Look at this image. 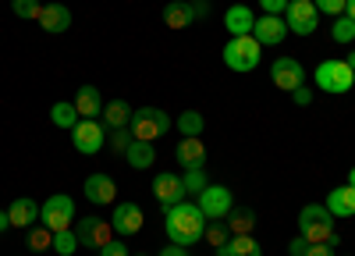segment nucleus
Returning <instances> with one entry per match:
<instances>
[{
    "label": "nucleus",
    "instance_id": "obj_1",
    "mask_svg": "<svg viewBox=\"0 0 355 256\" xmlns=\"http://www.w3.org/2000/svg\"><path fill=\"white\" fill-rule=\"evenodd\" d=\"M164 232L174 246H196L202 242V232H206V214L199 210V203H174L164 210Z\"/></svg>",
    "mask_w": 355,
    "mask_h": 256
},
{
    "label": "nucleus",
    "instance_id": "obj_2",
    "mask_svg": "<svg viewBox=\"0 0 355 256\" xmlns=\"http://www.w3.org/2000/svg\"><path fill=\"white\" fill-rule=\"evenodd\" d=\"M299 235L306 242H327L334 246L338 235H334V214L327 207H320V203H306L299 210Z\"/></svg>",
    "mask_w": 355,
    "mask_h": 256
},
{
    "label": "nucleus",
    "instance_id": "obj_3",
    "mask_svg": "<svg viewBox=\"0 0 355 256\" xmlns=\"http://www.w3.org/2000/svg\"><path fill=\"white\" fill-rule=\"evenodd\" d=\"M313 82L320 93H331V96H345L352 85H355V71L345 65V61H320L316 71H313Z\"/></svg>",
    "mask_w": 355,
    "mask_h": 256
},
{
    "label": "nucleus",
    "instance_id": "obj_4",
    "mask_svg": "<svg viewBox=\"0 0 355 256\" xmlns=\"http://www.w3.org/2000/svg\"><path fill=\"white\" fill-rule=\"evenodd\" d=\"M259 57H263V46L252 36H231V43H224V65L231 71H242V75L256 71Z\"/></svg>",
    "mask_w": 355,
    "mask_h": 256
},
{
    "label": "nucleus",
    "instance_id": "obj_5",
    "mask_svg": "<svg viewBox=\"0 0 355 256\" xmlns=\"http://www.w3.org/2000/svg\"><path fill=\"white\" fill-rule=\"evenodd\" d=\"M132 135L135 139H142V142H157L160 135H167L171 132V114L167 110H160V107H139L135 114H132Z\"/></svg>",
    "mask_w": 355,
    "mask_h": 256
},
{
    "label": "nucleus",
    "instance_id": "obj_6",
    "mask_svg": "<svg viewBox=\"0 0 355 256\" xmlns=\"http://www.w3.org/2000/svg\"><path fill=\"white\" fill-rule=\"evenodd\" d=\"M40 221L50 228V232H64L75 221V199L68 192H53L46 203L40 207Z\"/></svg>",
    "mask_w": 355,
    "mask_h": 256
},
{
    "label": "nucleus",
    "instance_id": "obj_7",
    "mask_svg": "<svg viewBox=\"0 0 355 256\" xmlns=\"http://www.w3.org/2000/svg\"><path fill=\"white\" fill-rule=\"evenodd\" d=\"M71 146L85 157H96L103 146H107V125L93 121V118H82L75 128H71Z\"/></svg>",
    "mask_w": 355,
    "mask_h": 256
},
{
    "label": "nucleus",
    "instance_id": "obj_8",
    "mask_svg": "<svg viewBox=\"0 0 355 256\" xmlns=\"http://www.w3.org/2000/svg\"><path fill=\"white\" fill-rule=\"evenodd\" d=\"M284 22H288V33H295V36H313L316 25H320V11H316L313 0H288Z\"/></svg>",
    "mask_w": 355,
    "mask_h": 256
},
{
    "label": "nucleus",
    "instance_id": "obj_9",
    "mask_svg": "<svg viewBox=\"0 0 355 256\" xmlns=\"http://www.w3.org/2000/svg\"><path fill=\"white\" fill-rule=\"evenodd\" d=\"M142 224H146V214L139 203H132V199H125V203H114V214H110V228H114V235H121V239H132L142 232Z\"/></svg>",
    "mask_w": 355,
    "mask_h": 256
},
{
    "label": "nucleus",
    "instance_id": "obj_10",
    "mask_svg": "<svg viewBox=\"0 0 355 256\" xmlns=\"http://www.w3.org/2000/svg\"><path fill=\"white\" fill-rule=\"evenodd\" d=\"M75 235H78V246H85V249H103L114 239V228H110V221L89 214L75 224Z\"/></svg>",
    "mask_w": 355,
    "mask_h": 256
},
{
    "label": "nucleus",
    "instance_id": "obj_11",
    "mask_svg": "<svg viewBox=\"0 0 355 256\" xmlns=\"http://www.w3.org/2000/svg\"><path fill=\"white\" fill-rule=\"evenodd\" d=\"M199 210L206 214V221H224L234 210V199L224 185H206L199 192Z\"/></svg>",
    "mask_w": 355,
    "mask_h": 256
},
{
    "label": "nucleus",
    "instance_id": "obj_12",
    "mask_svg": "<svg viewBox=\"0 0 355 256\" xmlns=\"http://www.w3.org/2000/svg\"><path fill=\"white\" fill-rule=\"evenodd\" d=\"M270 78H274L277 89L291 93V89H299V85H306V68L295 61V57H277L270 65Z\"/></svg>",
    "mask_w": 355,
    "mask_h": 256
},
{
    "label": "nucleus",
    "instance_id": "obj_13",
    "mask_svg": "<svg viewBox=\"0 0 355 256\" xmlns=\"http://www.w3.org/2000/svg\"><path fill=\"white\" fill-rule=\"evenodd\" d=\"M82 196H85L93 207H114V203H117V185H114V178H110V175L96 171V175H89V178H85Z\"/></svg>",
    "mask_w": 355,
    "mask_h": 256
},
{
    "label": "nucleus",
    "instance_id": "obj_14",
    "mask_svg": "<svg viewBox=\"0 0 355 256\" xmlns=\"http://www.w3.org/2000/svg\"><path fill=\"white\" fill-rule=\"evenodd\" d=\"M252 40H256L259 46H281V43L288 40V22H284V15H263V18H256Z\"/></svg>",
    "mask_w": 355,
    "mask_h": 256
},
{
    "label": "nucleus",
    "instance_id": "obj_15",
    "mask_svg": "<svg viewBox=\"0 0 355 256\" xmlns=\"http://www.w3.org/2000/svg\"><path fill=\"white\" fill-rule=\"evenodd\" d=\"M153 196H157V203L167 210V207H174V203L185 199V185H182L178 175H171V171H160V175L153 178Z\"/></svg>",
    "mask_w": 355,
    "mask_h": 256
},
{
    "label": "nucleus",
    "instance_id": "obj_16",
    "mask_svg": "<svg viewBox=\"0 0 355 256\" xmlns=\"http://www.w3.org/2000/svg\"><path fill=\"white\" fill-rule=\"evenodd\" d=\"M40 25H43V33H50V36H61V33H68L71 28V11L64 8V4H50L40 11Z\"/></svg>",
    "mask_w": 355,
    "mask_h": 256
},
{
    "label": "nucleus",
    "instance_id": "obj_17",
    "mask_svg": "<svg viewBox=\"0 0 355 256\" xmlns=\"http://www.w3.org/2000/svg\"><path fill=\"white\" fill-rule=\"evenodd\" d=\"M40 207H43V203H36L33 196H18L15 203L8 207L11 228H33V224L40 221Z\"/></svg>",
    "mask_w": 355,
    "mask_h": 256
},
{
    "label": "nucleus",
    "instance_id": "obj_18",
    "mask_svg": "<svg viewBox=\"0 0 355 256\" xmlns=\"http://www.w3.org/2000/svg\"><path fill=\"white\" fill-rule=\"evenodd\" d=\"M178 164H182L185 171H196V167H206V142L202 139H182L178 142V150H174Z\"/></svg>",
    "mask_w": 355,
    "mask_h": 256
},
{
    "label": "nucleus",
    "instance_id": "obj_19",
    "mask_svg": "<svg viewBox=\"0 0 355 256\" xmlns=\"http://www.w3.org/2000/svg\"><path fill=\"white\" fill-rule=\"evenodd\" d=\"M224 28L231 36H252V28H256V15L245 8V4H231L227 15H224Z\"/></svg>",
    "mask_w": 355,
    "mask_h": 256
},
{
    "label": "nucleus",
    "instance_id": "obj_20",
    "mask_svg": "<svg viewBox=\"0 0 355 256\" xmlns=\"http://www.w3.org/2000/svg\"><path fill=\"white\" fill-rule=\"evenodd\" d=\"M323 207L334 214V221H338V217H345V221L355 217V189H352V185L331 189V196H327V203H323Z\"/></svg>",
    "mask_w": 355,
    "mask_h": 256
},
{
    "label": "nucleus",
    "instance_id": "obj_21",
    "mask_svg": "<svg viewBox=\"0 0 355 256\" xmlns=\"http://www.w3.org/2000/svg\"><path fill=\"white\" fill-rule=\"evenodd\" d=\"M164 22H167V28H189L192 22H199L192 0H171L164 8Z\"/></svg>",
    "mask_w": 355,
    "mask_h": 256
},
{
    "label": "nucleus",
    "instance_id": "obj_22",
    "mask_svg": "<svg viewBox=\"0 0 355 256\" xmlns=\"http://www.w3.org/2000/svg\"><path fill=\"white\" fill-rule=\"evenodd\" d=\"M75 110H78V118H93V121H96V114H103V96L96 85H82L75 93Z\"/></svg>",
    "mask_w": 355,
    "mask_h": 256
},
{
    "label": "nucleus",
    "instance_id": "obj_23",
    "mask_svg": "<svg viewBox=\"0 0 355 256\" xmlns=\"http://www.w3.org/2000/svg\"><path fill=\"white\" fill-rule=\"evenodd\" d=\"M217 256H263V246H259L252 235H231V239L217 249Z\"/></svg>",
    "mask_w": 355,
    "mask_h": 256
},
{
    "label": "nucleus",
    "instance_id": "obj_24",
    "mask_svg": "<svg viewBox=\"0 0 355 256\" xmlns=\"http://www.w3.org/2000/svg\"><path fill=\"white\" fill-rule=\"evenodd\" d=\"M125 160H128V167H135V171H146V167H153V160H157V150H153V142L132 139V146L125 150Z\"/></svg>",
    "mask_w": 355,
    "mask_h": 256
},
{
    "label": "nucleus",
    "instance_id": "obj_25",
    "mask_svg": "<svg viewBox=\"0 0 355 256\" xmlns=\"http://www.w3.org/2000/svg\"><path fill=\"white\" fill-rule=\"evenodd\" d=\"M132 107L125 103V100H110V103H103V125L107 128H128L132 125Z\"/></svg>",
    "mask_w": 355,
    "mask_h": 256
},
{
    "label": "nucleus",
    "instance_id": "obj_26",
    "mask_svg": "<svg viewBox=\"0 0 355 256\" xmlns=\"http://www.w3.org/2000/svg\"><path fill=\"white\" fill-rule=\"evenodd\" d=\"M224 224H227V232H231V235H252L256 214H252L249 207H239V210H231V214L224 217Z\"/></svg>",
    "mask_w": 355,
    "mask_h": 256
},
{
    "label": "nucleus",
    "instance_id": "obj_27",
    "mask_svg": "<svg viewBox=\"0 0 355 256\" xmlns=\"http://www.w3.org/2000/svg\"><path fill=\"white\" fill-rule=\"evenodd\" d=\"M50 121H53L57 128H75L82 118H78L75 103H64V100H61V103H53V107H50Z\"/></svg>",
    "mask_w": 355,
    "mask_h": 256
},
{
    "label": "nucleus",
    "instance_id": "obj_28",
    "mask_svg": "<svg viewBox=\"0 0 355 256\" xmlns=\"http://www.w3.org/2000/svg\"><path fill=\"white\" fill-rule=\"evenodd\" d=\"M202 128H206V121H202V114H199V110H182V114H178V132H182V135L199 139Z\"/></svg>",
    "mask_w": 355,
    "mask_h": 256
},
{
    "label": "nucleus",
    "instance_id": "obj_29",
    "mask_svg": "<svg viewBox=\"0 0 355 256\" xmlns=\"http://www.w3.org/2000/svg\"><path fill=\"white\" fill-rule=\"evenodd\" d=\"M82 246H78V235L75 228H64V232H53V253L57 256H75Z\"/></svg>",
    "mask_w": 355,
    "mask_h": 256
},
{
    "label": "nucleus",
    "instance_id": "obj_30",
    "mask_svg": "<svg viewBox=\"0 0 355 256\" xmlns=\"http://www.w3.org/2000/svg\"><path fill=\"white\" fill-rule=\"evenodd\" d=\"M331 36H334V43H341V46L355 43V22H352L348 15H338L334 25H331Z\"/></svg>",
    "mask_w": 355,
    "mask_h": 256
},
{
    "label": "nucleus",
    "instance_id": "obj_31",
    "mask_svg": "<svg viewBox=\"0 0 355 256\" xmlns=\"http://www.w3.org/2000/svg\"><path fill=\"white\" fill-rule=\"evenodd\" d=\"M28 249H36V253H43V249H53V232L43 224V228H33V232H28Z\"/></svg>",
    "mask_w": 355,
    "mask_h": 256
},
{
    "label": "nucleus",
    "instance_id": "obj_32",
    "mask_svg": "<svg viewBox=\"0 0 355 256\" xmlns=\"http://www.w3.org/2000/svg\"><path fill=\"white\" fill-rule=\"evenodd\" d=\"M132 128H107V142H110V150L114 153H125L128 146H132Z\"/></svg>",
    "mask_w": 355,
    "mask_h": 256
},
{
    "label": "nucleus",
    "instance_id": "obj_33",
    "mask_svg": "<svg viewBox=\"0 0 355 256\" xmlns=\"http://www.w3.org/2000/svg\"><path fill=\"white\" fill-rule=\"evenodd\" d=\"M182 185H185V196H199V192H202L206 185H210V182H206V171H202V167H196V171H185Z\"/></svg>",
    "mask_w": 355,
    "mask_h": 256
},
{
    "label": "nucleus",
    "instance_id": "obj_34",
    "mask_svg": "<svg viewBox=\"0 0 355 256\" xmlns=\"http://www.w3.org/2000/svg\"><path fill=\"white\" fill-rule=\"evenodd\" d=\"M202 239L210 242L214 249H220L227 239H231V232H227V224L224 221H214V224H206V232H202Z\"/></svg>",
    "mask_w": 355,
    "mask_h": 256
},
{
    "label": "nucleus",
    "instance_id": "obj_35",
    "mask_svg": "<svg viewBox=\"0 0 355 256\" xmlns=\"http://www.w3.org/2000/svg\"><path fill=\"white\" fill-rule=\"evenodd\" d=\"M11 11L18 18H40L43 4H40V0H11Z\"/></svg>",
    "mask_w": 355,
    "mask_h": 256
},
{
    "label": "nucleus",
    "instance_id": "obj_36",
    "mask_svg": "<svg viewBox=\"0 0 355 256\" xmlns=\"http://www.w3.org/2000/svg\"><path fill=\"white\" fill-rule=\"evenodd\" d=\"M313 4H316V11L320 15H345V8H348V0H313Z\"/></svg>",
    "mask_w": 355,
    "mask_h": 256
},
{
    "label": "nucleus",
    "instance_id": "obj_37",
    "mask_svg": "<svg viewBox=\"0 0 355 256\" xmlns=\"http://www.w3.org/2000/svg\"><path fill=\"white\" fill-rule=\"evenodd\" d=\"M100 256H132V253H128V246H125L121 239H110V242L100 249Z\"/></svg>",
    "mask_w": 355,
    "mask_h": 256
},
{
    "label": "nucleus",
    "instance_id": "obj_38",
    "mask_svg": "<svg viewBox=\"0 0 355 256\" xmlns=\"http://www.w3.org/2000/svg\"><path fill=\"white\" fill-rule=\"evenodd\" d=\"M291 100H295V107H309L313 103V89L309 85H299V89H291Z\"/></svg>",
    "mask_w": 355,
    "mask_h": 256
},
{
    "label": "nucleus",
    "instance_id": "obj_39",
    "mask_svg": "<svg viewBox=\"0 0 355 256\" xmlns=\"http://www.w3.org/2000/svg\"><path fill=\"white\" fill-rule=\"evenodd\" d=\"M259 8H263V15H284L288 0H259Z\"/></svg>",
    "mask_w": 355,
    "mask_h": 256
},
{
    "label": "nucleus",
    "instance_id": "obj_40",
    "mask_svg": "<svg viewBox=\"0 0 355 256\" xmlns=\"http://www.w3.org/2000/svg\"><path fill=\"white\" fill-rule=\"evenodd\" d=\"M309 253V242L302 239V235H295L291 242H288V256H306Z\"/></svg>",
    "mask_w": 355,
    "mask_h": 256
},
{
    "label": "nucleus",
    "instance_id": "obj_41",
    "mask_svg": "<svg viewBox=\"0 0 355 256\" xmlns=\"http://www.w3.org/2000/svg\"><path fill=\"white\" fill-rule=\"evenodd\" d=\"M306 256H334V246L327 242H309V253Z\"/></svg>",
    "mask_w": 355,
    "mask_h": 256
},
{
    "label": "nucleus",
    "instance_id": "obj_42",
    "mask_svg": "<svg viewBox=\"0 0 355 256\" xmlns=\"http://www.w3.org/2000/svg\"><path fill=\"white\" fill-rule=\"evenodd\" d=\"M160 256H189V246H174V242H171V246L160 249Z\"/></svg>",
    "mask_w": 355,
    "mask_h": 256
},
{
    "label": "nucleus",
    "instance_id": "obj_43",
    "mask_svg": "<svg viewBox=\"0 0 355 256\" xmlns=\"http://www.w3.org/2000/svg\"><path fill=\"white\" fill-rule=\"evenodd\" d=\"M192 8H196V18H206L210 15V0H192Z\"/></svg>",
    "mask_w": 355,
    "mask_h": 256
},
{
    "label": "nucleus",
    "instance_id": "obj_44",
    "mask_svg": "<svg viewBox=\"0 0 355 256\" xmlns=\"http://www.w3.org/2000/svg\"><path fill=\"white\" fill-rule=\"evenodd\" d=\"M11 228V217H8V210H0V232H8Z\"/></svg>",
    "mask_w": 355,
    "mask_h": 256
},
{
    "label": "nucleus",
    "instance_id": "obj_45",
    "mask_svg": "<svg viewBox=\"0 0 355 256\" xmlns=\"http://www.w3.org/2000/svg\"><path fill=\"white\" fill-rule=\"evenodd\" d=\"M345 65H348V68L355 71V50H348V57H345Z\"/></svg>",
    "mask_w": 355,
    "mask_h": 256
},
{
    "label": "nucleus",
    "instance_id": "obj_46",
    "mask_svg": "<svg viewBox=\"0 0 355 256\" xmlns=\"http://www.w3.org/2000/svg\"><path fill=\"white\" fill-rule=\"evenodd\" d=\"M345 11H348V18L355 22V0H348V8H345Z\"/></svg>",
    "mask_w": 355,
    "mask_h": 256
},
{
    "label": "nucleus",
    "instance_id": "obj_47",
    "mask_svg": "<svg viewBox=\"0 0 355 256\" xmlns=\"http://www.w3.org/2000/svg\"><path fill=\"white\" fill-rule=\"evenodd\" d=\"M348 185H352V189H355V167H352V171H348Z\"/></svg>",
    "mask_w": 355,
    "mask_h": 256
},
{
    "label": "nucleus",
    "instance_id": "obj_48",
    "mask_svg": "<svg viewBox=\"0 0 355 256\" xmlns=\"http://www.w3.org/2000/svg\"><path fill=\"white\" fill-rule=\"evenodd\" d=\"M139 256H146V253H139Z\"/></svg>",
    "mask_w": 355,
    "mask_h": 256
}]
</instances>
